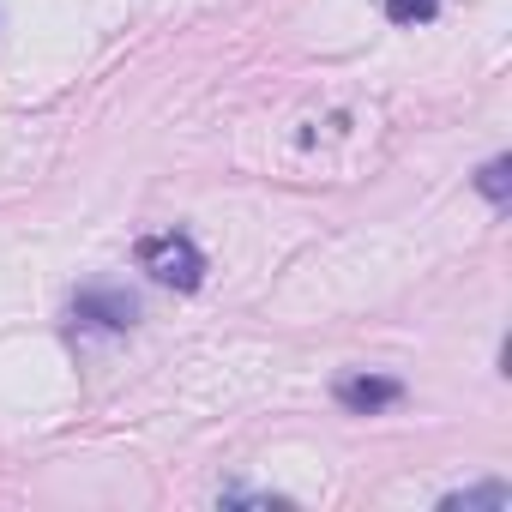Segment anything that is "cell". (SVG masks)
Returning <instances> with one entry per match:
<instances>
[{
  "label": "cell",
  "mask_w": 512,
  "mask_h": 512,
  "mask_svg": "<svg viewBox=\"0 0 512 512\" xmlns=\"http://www.w3.org/2000/svg\"><path fill=\"white\" fill-rule=\"evenodd\" d=\"M139 260H145V272H151L157 284H169V290H199V278H205V253H199L187 235H151V241L139 247Z\"/></svg>",
  "instance_id": "1"
},
{
  "label": "cell",
  "mask_w": 512,
  "mask_h": 512,
  "mask_svg": "<svg viewBox=\"0 0 512 512\" xmlns=\"http://www.w3.org/2000/svg\"><path fill=\"white\" fill-rule=\"evenodd\" d=\"M398 398V380H368V374H356V380H338V404L344 410H386Z\"/></svg>",
  "instance_id": "2"
},
{
  "label": "cell",
  "mask_w": 512,
  "mask_h": 512,
  "mask_svg": "<svg viewBox=\"0 0 512 512\" xmlns=\"http://www.w3.org/2000/svg\"><path fill=\"white\" fill-rule=\"evenodd\" d=\"M79 314H97L103 326H127L139 308H133V296H79Z\"/></svg>",
  "instance_id": "3"
},
{
  "label": "cell",
  "mask_w": 512,
  "mask_h": 512,
  "mask_svg": "<svg viewBox=\"0 0 512 512\" xmlns=\"http://www.w3.org/2000/svg\"><path fill=\"white\" fill-rule=\"evenodd\" d=\"M434 13H440V0H386V19L392 25H422Z\"/></svg>",
  "instance_id": "4"
},
{
  "label": "cell",
  "mask_w": 512,
  "mask_h": 512,
  "mask_svg": "<svg viewBox=\"0 0 512 512\" xmlns=\"http://www.w3.org/2000/svg\"><path fill=\"white\" fill-rule=\"evenodd\" d=\"M506 169H512V163H506V157H494V163H488V169H482V181H476V187H482V193H488V199H494V205H500V199H506Z\"/></svg>",
  "instance_id": "5"
},
{
  "label": "cell",
  "mask_w": 512,
  "mask_h": 512,
  "mask_svg": "<svg viewBox=\"0 0 512 512\" xmlns=\"http://www.w3.org/2000/svg\"><path fill=\"white\" fill-rule=\"evenodd\" d=\"M458 506H506V488H476V494H452V500H446V512H458Z\"/></svg>",
  "instance_id": "6"
}]
</instances>
